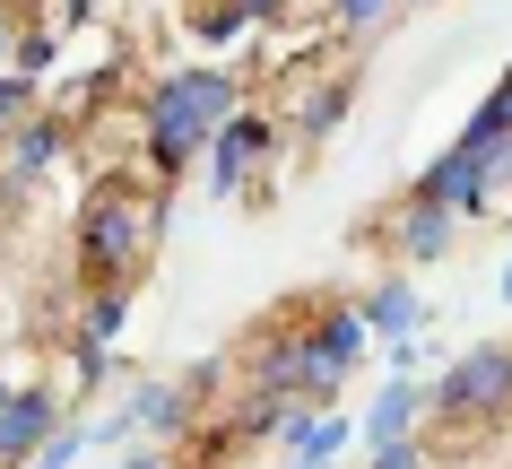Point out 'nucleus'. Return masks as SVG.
Returning a JSON list of instances; mask_svg holds the SVG:
<instances>
[{
  "instance_id": "obj_1",
  "label": "nucleus",
  "mask_w": 512,
  "mask_h": 469,
  "mask_svg": "<svg viewBox=\"0 0 512 469\" xmlns=\"http://www.w3.org/2000/svg\"><path fill=\"white\" fill-rule=\"evenodd\" d=\"M165 200L174 192L131 183V174L87 183L79 218H70V270H79V287H139V270L165 244Z\"/></svg>"
},
{
  "instance_id": "obj_2",
  "label": "nucleus",
  "mask_w": 512,
  "mask_h": 469,
  "mask_svg": "<svg viewBox=\"0 0 512 469\" xmlns=\"http://www.w3.org/2000/svg\"><path fill=\"white\" fill-rule=\"evenodd\" d=\"M243 105H252V70H235V61H174V70H157V79L139 87L148 131L183 139V148H200V157H209V139L226 131Z\"/></svg>"
},
{
  "instance_id": "obj_3",
  "label": "nucleus",
  "mask_w": 512,
  "mask_h": 469,
  "mask_svg": "<svg viewBox=\"0 0 512 469\" xmlns=\"http://www.w3.org/2000/svg\"><path fill=\"white\" fill-rule=\"evenodd\" d=\"M408 192L434 200V209H452L460 226H486V218H504V200H512V148L452 139V148H434L426 166L408 174Z\"/></svg>"
},
{
  "instance_id": "obj_4",
  "label": "nucleus",
  "mask_w": 512,
  "mask_h": 469,
  "mask_svg": "<svg viewBox=\"0 0 512 469\" xmlns=\"http://www.w3.org/2000/svg\"><path fill=\"white\" fill-rule=\"evenodd\" d=\"M426 426H504L512 417V339H469L452 365H434Z\"/></svg>"
},
{
  "instance_id": "obj_5",
  "label": "nucleus",
  "mask_w": 512,
  "mask_h": 469,
  "mask_svg": "<svg viewBox=\"0 0 512 469\" xmlns=\"http://www.w3.org/2000/svg\"><path fill=\"white\" fill-rule=\"evenodd\" d=\"M287 157V131H278V113L252 96V105L209 139V157H200V192L209 200H261V166Z\"/></svg>"
},
{
  "instance_id": "obj_6",
  "label": "nucleus",
  "mask_w": 512,
  "mask_h": 469,
  "mask_svg": "<svg viewBox=\"0 0 512 469\" xmlns=\"http://www.w3.org/2000/svg\"><path fill=\"white\" fill-rule=\"evenodd\" d=\"M365 235L391 252V270H434V261H452V252L469 244L452 209H434V200H417V192H400L391 209H374V218H365Z\"/></svg>"
},
{
  "instance_id": "obj_7",
  "label": "nucleus",
  "mask_w": 512,
  "mask_h": 469,
  "mask_svg": "<svg viewBox=\"0 0 512 469\" xmlns=\"http://www.w3.org/2000/svg\"><path fill=\"white\" fill-rule=\"evenodd\" d=\"M70 166H79V122H70L61 105H44L27 131L0 148V209H9V200H35L53 174H70Z\"/></svg>"
},
{
  "instance_id": "obj_8",
  "label": "nucleus",
  "mask_w": 512,
  "mask_h": 469,
  "mask_svg": "<svg viewBox=\"0 0 512 469\" xmlns=\"http://www.w3.org/2000/svg\"><path fill=\"white\" fill-rule=\"evenodd\" d=\"M61 426H70V391H61V383H35V374H27V383L0 400V469H27L35 452L61 435Z\"/></svg>"
},
{
  "instance_id": "obj_9",
  "label": "nucleus",
  "mask_w": 512,
  "mask_h": 469,
  "mask_svg": "<svg viewBox=\"0 0 512 469\" xmlns=\"http://www.w3.org/2000/svg\"><path fill=\"white\" fill-rule=\"evenodd\" d=\"M426 417H434V383L426 374H382V391L365 400V417H356V443H365V452L408 443V435H426Z\"/></svg>"
},
{
  "instance_id": "obj_10",
  "label": "nucleus",
  "mask_w": 512,
  "mask_h": 469,
  "mask_svg": "<svg viewBox=\"0 0 512 469\" xmlns=\"http://www.w3.org/2000/svg\"><path fill=\"white\" fill-rule=\"evenodd\" d=\"M356 313H365V331H374V348H391V339H426L434 304L417 296V278L408 270H382L365 296H356Z\"/></svg>"
},
{
  "instance_id": "obj_11",
  "label": "nucleus",
  "mask_w": 512,
  "mask_h": 469,
  "mask_svg": "<svg viewBox=\"0 0 512 469\" xmlns=\"http://www.w3.org/2000/svg\"><path fill=\"white\" fill-rule=\"evenodd\" d=\"M122 391H131L148 443H191V426H200V391L191 383H174V374H131Z\"/></svg>"
},
{
  "instance_id": "obj_12",
  "label": "nucleus",
  "mask_w": 512,
  "mask_h": 469,
  "mask_svg": "<svg viewBox=\"0 0 512 469\" xmlns=\"http://www.w3.org/2000/svg\"><path fill=\"white\" fill-rule=\"evenodd\" d=\"M139 365L122 357V348H96V339H79V331H61V374L53 383L70 391V409H87V400H105V391H122Z\"/></svg>"
},
{
  "instance_id": "obj_13",
  "label": "nucleus",
  "mask_w": 512,
  "mask_h": 469,
  "mask_svg": "<svg viewBox=\"0 0 512 469\" xmlns=\"http://www.w3.org/2000/svg\"><path fill=\"white\" fill-rule=\"evenodd\" d=\"M356 443V417L348 409H304L287 435H278V452H287V469H322V461H339Z\"/></svg>"
},
{
  "instance_id": "obj_14",
  "label": "nucleus",
  "mask_w": 512,
  "mask_h": 469,
  "mask_svg": "<svg viewBox=\"0 0 512 469\" xmlns=\"http://www.w3.org/2000/svg\"><path fill=\"white\" fill-rule=\"evenodd\" d=\"M139 322V287H79V313H70V331L96 339V348H122Z\"/></svg>"
},
{
  "instance_id": "obj_15",
  "label": "nucleus",
  "mask_w": 512,
  "mask_h": 469,
  "mask_svg": "<svg viewBox=\"0 0 512 469\" xmlns=\"http://www.w3.org/2000/svg\"><path fill=\"white\" fill-rule=\"evenodd\" d=\"M391 18H400V0H322V35L339 53H365Z\"/></svg>"
},
{
  "instance_id": "obj_16",
  "label": "nucleus",
  "mask_w": 512,
  "mask_h": 469,
  "mask_svg": "<svg viewBox=\"0 0 512 469\" xmlns=\"http://www.w3.org/2000/svg\"><path fill=\"white\" fill-rule=\"evenodd\" d=\"M61 61H70V35L44 27V18H27V35H18V61H9V70L44 87V79H61Z\"/></svg>"
},
{
  "instance_id": "obj_17",
  "label": "nucleus",
  "mask_w": 512,
  "mask_h": 469,
  "mask_svg": "<svg viewBox=\"0 0 512 469\" xmlns=\"http://www.w3.org/2000/svg\"><path fill=\"white\" fill-rule=\"evenodd\" d=\"M460 139H478V148H512V70L495 87H486L478 105H469V122H460Z\"/></svg>"
},
{
  "instance_id": "obj_18",
  "label": "nucleus",
  "mask_w": 512,
  "mask_h": 469,
  "mask_svg": "<svg viewBox=\"0 0 512 469\" xmlns=\"http://www.w3.org/2000/svg\"><path fill=\"white\" fill-rule=\"evenodd\" d=\"M87 426H96V452H105V461H122V452H139V409H131V391H113V409H96L87 417Z\"/></svg>"
},
{
  "instance_id": "obj_19",
  "label": "nucleus",
  "mask_w": 512,
  "mask_h": 469,
  "mask_svg": "<svg viewBox=\"0 0 512 469\" xmlns=\"http://www.w3.org/2000/svg\"><path fill=\"white\" fill-rule=\"evenodd\" d=\"M35 113H44V87H35V79H18V70H0V148L27 131Z\"/></svg>"
},
{
  "instance_id": "obj_20",
  "label": "nucleus",
  "mask_w": 512,
  "mask_h": 469,
  "mask_svg": "<svg viewBox=\"0 0 512 469\" xmlns=\"http://www.w3.org/2000/svg\"><path fill=\"white\" fill-rule=\"evenodd\" d=\"M87 461H96V426H87V417H70V426H61V435L44 443L27 469H87Z\"/></svg>"
},
{
  "instance_id": "obj_21",
  "label": "nucleus",
  "mask_w": 512,
  "mask_h": 469,
  "mask_svg": "<svg viewBox=\"0 0 512 469\" xmlns=\"http://www.w3.org/2000/svg\"><path fill=\"white\" fill-rule=\"evenodd\" d=\"M365 469H443V443H434V435L382 443V452H365Z\"/></svg>"
},
{
  "instance_id": "obj_22",
  "label": "nucleus",
  "mask_w": 512,
  "mask_h": 469,
  "mask_svg": "<svg viewBox=\"0 0 512 469\" xmlns=\"http://www.w3.org/2000/svg\"><path fill=\"white\" fill-rule=\"evenodd\" d=\"M382 365H391V374H426L434 348H426V339H391V348H382Z\"/></svg>"
},
{
  "instance_id": "obj_23",
  "label": "nucleus",
  "mask_w": 512,
  "mask_h": 469,
  "mask_svg": "<svg viewBox=\"0 0 512 469\" xmlns=\"http://www.w3.org/2000/svg\"><path fill=\"white\" fill-rule=\"evenodd\" d=\"M18 35H27V9H18V0H0V70L18 61Z\"/></svg>"
},
{
  "instance_id": "obj_24",
  "label": "nucleus",
  "mask_w": 512,
  "mask_h": 469,
  "mask_svg": "<svg viewBox=\"0 0 512 469\" xmlns=\"http://www.w3.org/2000/svg\"><path fill=\"white\" fill-rule=\"evenodd\" d=\"M105 469H183V461H174V443H139V452H122V461H105Z\"/></svg>"
},
{
  "instance_id": "obj_25",
  "label": "nucleus",
  "mask_w": 512,
  "mask_h": 469,
  "mask_svg": "<svg viewBox=\"0 0 512 469\" xmlns=\"http://www.w3.org/2000/svg\"><path fill=\"white\" fill-rule=\"evenodd\" d=\"M18 383H27V374H18V357H0V400H9Z\"/></svg>"
},
{
  "instance_id": "obj_26",
  "label": "nucleus",
  "mask_w": 512,
  "mask_h": 469,
  "mask_svg": "<svg viewBox=\"0 0 512 469\" xmlns=\"http://www.w3.org/2000/svg\"><path fill=\"white\" fill-rule=\"evenodd\" d=\"M495 304H504V313H512V261H504V270H495Z\"/></svg>"
},
{
  "instance_id": "obj_27",
  "label": "nucleus",
  "mask_w": 512,
  "mask_h": 469,
  "mask_svg": "<svg viewBox=\"0 0 512 469\" xmlns=\"http://www.w3.org/2000/svg\"><path fill=\"white\" fill-rule=\"evenodd\" d=\"M417 9H443V0H400V18H417Z\"/></svg>"
},
{
  "instance_id": "obj_28",
  "label": "nucleus",
  "mask_w": 512,
  "mask_h": 469,
  "mask_svg": "<svg viewBox=\"0 0 512 469\" xmlns=\"http://www.w3.org/2000/svg\"><path fill=\"white\" fill-rule=\"evenodd\" d=\"M322 469H339V461H322Z\"/></svg>"
}]
</instances>
